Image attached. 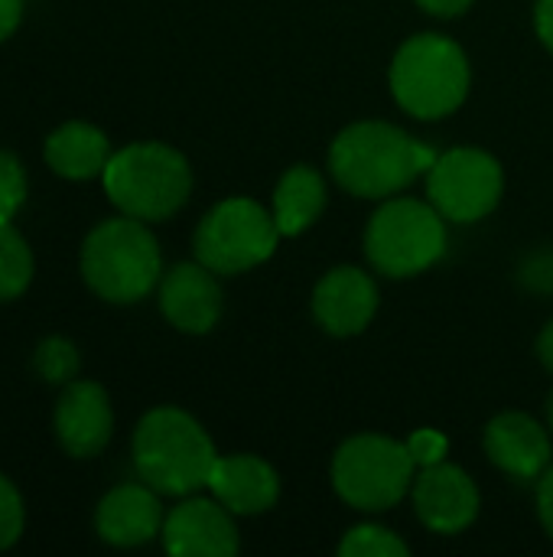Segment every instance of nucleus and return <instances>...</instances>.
<instances>
[{
  "instance_id": "6",
  "label": "nucleus",
  "mask_w": 553,
  "mask_h": 557,
  "mask_svg": "<svg viewBox=\"0 0 553 557\" xmlns=\"http://www.w3.org/2000/svg\"><path fill=\"white\" fill-rule=\"evenodd\" d=\"M414 457L407 444L381 434H359L336 450L332 486L336 493L362 512H385L404 499L414 483Z\"/></svg>"
},
{
  "instance_id": "29",
  "label": "nucleus",
  "mask_w": 553,
  "mask_h": 557,
  "mask_svg": "<svg viewBox=\"0 0 553 557\" xmlns=\"http://www.w3.org/2000/svg\"><path fill=\"white\" fill-rule=\"evenodd\" d=\"M417 3L433 16H460L463 10L473 7V0H417Z\"/></svg>"
},
{
  "instance_id": "1",
  "label": "nucleus",
  "mask_w": 553,
  "mask_h": 557,
  "mask_svg": "<svg viewBox=\"0 0 553 557\" xmlns=\"http://www.w3.org/2000/svg\"><path fill=\"white\" fill-rule=\"evenodd\" d=\"M437 163V153L401 127L385 121H362L345 127L329 150L332 176L342 189L362 199H385L411 186L424 170Z\"/></svg>"
},
{
  "instance_id": "20",
  "label": "nucleus",
  "mask_w": 553,
  "mask_h": 557,
  "mask_svg": "<svg viewBox=\"0 0 553 557\" xmlns=\"http://www.w3.org/2000/svg\"><path fill=\"white\" fill-rule=\"evenodd\" d=\"M33 277V255L23 242V235L10 225V219H0V304L13 300L26 290Z\"/></svg>"
},
{
  "instance_id": "26",
  "label": "nucleus",
  "mask_w": 553,
  "mask_h": 557,
  "mask_svg": "<svg viewBox=\"0 0 553 557\" xmlns=\"http://www.w3.org/2000/svg\"><path fill=\"white\" fill-rule=\"evenodd\" d=\"M538 512H541V522H544V529L551 532L553 539V467L541 473V483H538Z\"/></svg>"
},
{
  "instance_id": "27",
  "label": "nucleus",
  "mask_w": 553,
  "mask_h": 557,
  "mask_svg": "<svg viewBox=\"0 0 553 557\" xmlns=\"http://www.w3.org/2000/svg\"><path fill=\"white\" fill-rule=\"evenodd\" d=\"M23 16V0H0V39H7Z\"/></svg>"
},
{
  "instance_id": "30",
  "label": "nucleus",
  "mask_w": 553,
  "mask_h": 557,
  "mask_svg": "<svg viewBox=\"0 0 553 557\" xmlns=\"http://www.w3.org/2000/svg\"><path fill=\"white\" fill-rule=\"evenodd\" d=\"M538 356H541V362L553 372V323L541 333V339H538Z\"/></svg>"
},
{
  "instance_id": "25",
  "label": "nucleus",
  "mask_w": 553,
  "mask_h": 557,
  "mask_svg": "<svg viewBox=\"0 0 553 557\" xmlns=\"http://www.w3.org/2000/svg\"><path fill=\"white\" fill-rule=\"evenodd\" d=\"M447 447H450L447 437L440 431H433V428L414 431L411 441H407V450H411V457H414L417 467H437V463H443Z\"/></svg>"
},
{
  "instance_id": "7",
  "label": "nucleus",
  "mask_w": 553,
  "mask_h": 557,
  "mask_svg": "<svg viewBox=\"0 0 553 557\" xmlns=\"http://www.w3.org/2000/svg\"><path fill=\"white\" fill-rule=\"evenodd\" d=\"M447 251L443 215L417 199H391L365 232V255L388 277H411L437 264Z\"/></svg>"
},
{
  "instance_id": "8",
  "label": "nucleus",
  "mask_w": 553,
  "mask_h": 557,
  "mask_svg": "<svg viewBox=\"0 0 553 557\" xmlns=\"http://www.w3.org/2000/svg\"><path fill=\"white\" fill-rule=\"evenodd\" d=\"M280 228L254 199L218 202L196 228V258L215 274H241L267 261Z\"/></svg>"
},
{
  "instance_id": "13",
  "label": "nucleus",
  "mask_w": 553,
  "mask_h": 557,
  "mask_svg": "<svg viewBox=\"0 0 553 557\" xmlns=\"http://www.w3.org/2000/svg\"><path fill=\"white\" fill-rule=\"evenodd\" d=\"M114 414L111 401L101 385L95 382H72L55 408V434L59 444L72 457H95L111 441Z\"/></svg>"
},
{
  "instance_id": "23",
  "label": "nucleus",
  "mask_w": 553,
  "mask_h": 557,
  "mask_svg": "<svg viewBox=\"0 0 553 557\" xmlns=\"http://www.w3.org/2000/svg\"><path fill=\"white\" fill-rule=\"evenodd\" d=\"M26 199V173L20 160L0 150V219H10Z\"/></svg>"
},
{
  "instance_id": "4",
  "label": "nucleus",
  "mask_w": 553,
  "mask_h": 557,
  "mask_svg": "<svg viewBox=\"0 0 553 557\" xmlns=\"http://www.w3.org/2000/svg\"><path fill=\"white\" fill-rule=\"evenodd\" d=\"M111 202L140 222H160L183 209L192 189L189 163L166 144H130L104 166Z\"/></svg>"
},
{
  "instance_id": "10",
  "label": "nucleus",
  "mask_w": 553,
  "mask_h": 557,
  "mask_svg": "<svg viewBox=\"0 0 553 557\" xmlns=\"http://www.w3.org/2000/svg\"><path fill=\"white\" fill-rule=\"evenodd\" d=\"M414 509L420 522L437 535H456L469 529L479 516L476 483L453 463L424 467L414 483Z\"/></svg>"
},
{
  "instance_id": "2",
  "label": "nucleus",
  "mask_w": 553,
  "mask_h": 557,
  "mask_svg": "<svg viewBox=\"0 0 553 557\" xmlns=\"http://www.w3.org/2000/svg\"><path fill=\"white\" fill-rule=\"evenodd\" d=\"M215 447L209 434L179 408L150 411L134 434V463L140 480L163 496H189L209 486L215 470Z\"/></svg>"
},
{
  "instance_id": "28",
  "label": "nucleus",
  "mask_w": 553,
  "mask_h": 557,
  "mask_svg": "<svg viewBox=\"0 0 553 557\" xmlns=\"http://www.w3.org/2000/svg\"><path fill=\"white\" fill-rule=\"evenodd\" d=\"M535 23H538V36L544 39V46L553 52V0H538Z\"/></svg>"
},
{
  "instance_id": "22",
  "label": "nucleus",
  "mask_w": 553,
  "mask_h": 557,
  "mask_svg": "<svg viewBox=\"0 0 553 557\" xmlns=\"http://www.w3.org/2000/svg\"><path fill=\"white\" fill-rule=\"evenodd\" d=\"M36 369L49 379V382H65L75 375L78 369V356L75 346L65 339H46L36 352Z\"/></svg>"
},
{
  "instance_id": "5",
  "label": "nucleus",
  "mask_w": 553,
  "mask_h": 557,
  "mask_svg": "<svg viewBox=\"0 0 553 557\" xmlns=\"http://www.w3.org/2000/svg\"><path fill=\"white\" fill-rule=\"evenodd\" d=\"M81 274L98 297L111 304H134L160 281L156 238L134 215L108 219L85 238Z\"/></svg>"
},
{
  "instance_id": "15",
  "label": "nucleus",
  "mask_w": 553,
  "mask_h": 557,
  "mask_svg": "<svg viewBox=\"0 0 553 557\" xmlns=\"http://www.w3.org/2000/svg\"><path fill=\"white\" fill-rule=\"evenodd\" d=\"M486 454L505 473L518 480H538L551 467V437L535 418L508 411L489 421Z\"/></svg>"
},
{
  "instance_id": "17",
  "label": "nucleus",
  "mask_w": 553,
  "mask_h": 557,
  "mask_svg": "<svg viewBox=\"0 0 553 557\" xmlns=\"http://www.w3.org/2000/svg\"><path fill=\"white\" fill-rule=\"evenodd\" d=\"M163 525V509L156 490L150 486H117L98 506V535L117 548H137L150 542Z\"/></svg>"
},
{
  "instance_id": "21",
  "label": "nucleus",
  "mask_w": 553,
  "mask_h": 557,
  "mask_svg": "<svg viewBox=\"0 0 553 557\" xmlns=\"http://www.w3.org/2000/svg\"><path fill=\"white\" fill-rule=\"evenodd\" d=\"M339 555L345 557H407V545L381 529V525H359L339 542Z\"/></svg>"
},
{
  "instance_id": "31",
  "label": "nucleus",
  "mask_w": 553,
  "mask_h": 557,
  "mask_svg": "<svg viewBox=\"0 0 553 557\" xmlns=\"http://www.w3.org/2000/svg\"><path fill=\"white\" fill-rule=\"evenodd\" d=\"M548 421H551V428H553V392L548 395Z\"/></svg>"
},
{
  "instance_id": "3",
  "label": "nucleus",
  "mask_w": 553,
  "mask_h": 557,
  "mask_svg": "<svg viewBox=\"0 0 553 557\" xmlns=\"http://www.w3.org/2000/svg\"><path fill=\"white\" fill-rule=\"evenodd\" d=\"M391 91L398 104L420 121L453 114L469 91L466 52L440 33L411 36L394 55Z\"/></svg>"
},
{
  "instance_id": "12",
  "label": "nucleus",
  "mask_w": 553,
  "mask_h": 557,
  "mask_svg": "<svg viewBox=\"0 0 553 557\" xmlns=\"http://www.w3.org/2000/svg\"><path fill=\"white\" fill-rule=\"evenodd\" d=\"M378 310L375 281L359 268H332L313 294V313L332 336L362 333Z\"/></svg>"
},
{
  "instance_id": "19",
  "label": "nucleus",
  "mask_w": 553,
  "mask_h": 557,
  "mask_svg": "<svg viewBox=\"0 0 553 557\" xmlns=\"http://www.w3.org/2000/svg\"><path fill=\"white\" fill-rule=\"evenodd\" d=\"M326 206V186L323 176L310 166H293L280 176L274 189V222L280 235H300L306 232Z\"/></svg>"
},
{
  "instance_id": "18",
  "label": "nucleus",
  "mask_w": 553,
  "mask_h": 557,
  "mask_svg": "<svg viewBox=\"0 0 553 557\" xmlns=\"http://www.w3.org/2000/svg\"><path fill=\"white\" fill-rule=\"evenodd\" d=\"M108 160H111L108 137L98 127L81 124V121L62 124L46 140V163L65 180H91L104 173Z\"/></svg>"
},
{
  "instance_id": "16",
  "label": "nucleus",
  "mask_w": 553,
  "mask_h": 557,
  "mask_svg": "<svg viewBox=\"0 0 553 557\" xmlns=\"http://www.w3.org/2000/svg\"><path fill=\"white\" fill-rule=\"evenodd\" d=\"M215 499L235 516H257L267 512L280 496V480L271 463L251 454L218 457L209 476Z\"/></svg>"
},
{
  "instance_id": "11",
  "label": "nucleus",
  "mask_w": 553,
  "mask_h": 557,
  "mask_svg": "<svg viewBox=\"0 0 553 557\" xmlns=\"http://www.w3.org/2000/svg\"><path fill=\"white\" fill-rule=\"evenodd\" d=\"M163 545L176 557H228L238 552V532L222 503L186 499L166 516Z\"/></svg>"
},
{
  "instance_id": "24",
  "label": "nucleus",
  "mask_w": 553,
  "mask_h": 557,
  "mask_svg": "<svg viewBox=\"0 0 553 557\" xmlns=\"http://www.w3.org/2000/svg\"><path fill=\"white\" fill-rule=\"evenodd\" d=\"M23 532V503L7 476H0V552L10 548Z\"/></svg>"
},
{
  "instance_id": "9",
  "label": "nucleus",
  "mask_w": 553,
  "mask_h": 557,
  "mask_svg": "<svg viewBox=\"0 0 553 557\" xmlns=\"http://www.w3.org/2000/svg\"><path fill=\"white\" fill-rule=\"evenodd\" d=\"M502 166L486 150L456 147L430 166L427 193L433 209L453 222H479L502 199Z\"/></svg>"
},
{
  "instance_id": "14",
  "label": "nucleus",
  "mask_w": 553,
  "mask_h": 557,
  "mask_svg": "<svg viewBox=\"0 0 553 557\" xmlns=\"http://www.w3.org/2000/svg\"><path fill=\"white\" fill-rule=\"evenodd\" d=\"M160 307L176 330L209 333L222 317V287L202 261L176 264L160 284Z\"/></svg>"
}]
</instances>
